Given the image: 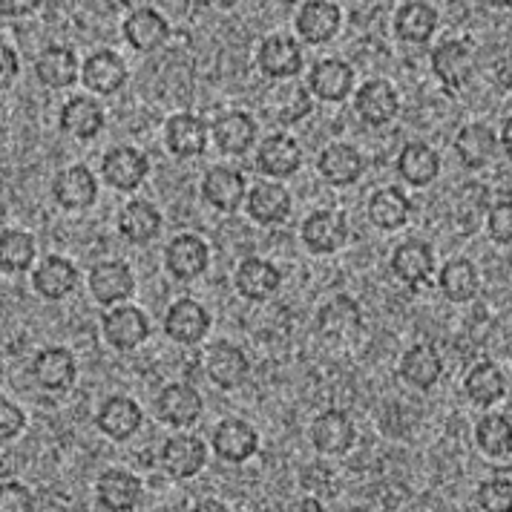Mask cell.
Masks as SVG:
<instances>
[{
  "label": "cell",
  "instance_id": "b9f144b4",
  "mask_svg": "<svg viewBox=\"0 0 512 512\" xmlns=\"http://www.w3.org/2000/svg\"><path fill=\"white\" fill-rule=\"evenodd\" d=\"M38 256V245L35 236L26 231H9L0 233V271L3 274H24L35 265Z\"/></svg>",
  "mask_w": 512,
  "mask_h": 512
},
{
  "label": "cell",
  "instance_id": "74e56055",
  "mask_svg": "<svg viewBox=\"0 0 512 512\" xmlns=\"http://www.w3.org/2000/svg\"><path fill=\"white\" fill-rule=\"evenodd\" d=\"M464 395L472 406L489 409L507 395V374L501 372L492 360H481L466 372Z\"/></svg>",
  "mask_w": 512,
  "mask_h": 512
},
{
  "label": "cell",
  "instance_id": "7402d4cb",
  "mask_svg": "<svg viewBox=\"0 0 512 512\" xmlns=\"http://www.w3.org/2000/svg\"><path fill=\"white\" fill-rule=\"evenodd\" d=\"M233 285H236L239 297H245L251 303H265V300H271L280 291L282 274L274 262H268L262 256H245L236 265Z\"/></svg>",
  "mask_w": 512,
  "mask_h": 512
},
{
  "label": "cell",
  "instance_id": "816d5d0a",
  "mask_svg": "<svg viewBox=\"0 0 512 512\" xmlns=\"http://www.w3.org/2000/svg\"><path fill=\"white\" fill-rule=\"evenodd\" d=\"M498 144L504 147V153L510 156V144H512V118H504V130L498 136Z\"/></svg>",
  "mask_w": 512,
  "mask_h": 512
},
{
  "label": "cell",
  "instance_id": "4dcf8cb0",
  "mask_svg": "<svg viewBox=\"0 0 512 512\" xmlns=\"http://www.w3.org/2000/svg\"><path fill=\"white\" fill-rule=\"evenodd\" d=\"M95 501L101 510L130 512L139 507L141 481L127 469H104L95 481Z\"/></svg>",
  "mask_w": 512,
  "mask_h": 512
},
{
  "label": "cell",
  "instance_id": "e0dca14e",
  "mask_svg": "<svg viewBox=\"0 0 512 512\" xmlns=\"http://www.w3.org/2000/svg\"><path fill=\"white\" fill-rule=\"evenodd\" d=\"M210 144L208 121L196 113H176L164 124V147L176 159H199Z\"/></svg>",
  "mask_w": 512,
  "mask_h": 512
},
{
  "label": "cell",
  "instance_id": "5bb4252c",
  "mask_svg": "<svg viewBox=\"0 0 512 512\" xmlns=\"http://www.w3.org/2000/svg\"><path fill=\"white\" fill-rule=\"evenodd\" d=\"M210 446H213L219 461H225V464H245V461L254 458L256 449H259V435H256V429L248 420L225 418L213 426Z\"/></svg>",
  "mask_w": 512,
  "mask_h": 512
},
{
  "label": "cell",
  "instance_id": "8992f818",
  "mask_svg": "<svg viewBox=\"0 0 512 512\" xmlns=\"http://www.w3.org/2000/svg\"><path fill=\"white\" fill-rule=\"evenodd\" d=\"M90 297L95 303L110 308V305L124 303L136 294V277L133 268L124 259H101L90 268Z\"/></svg>",
  "mask_w": 512,
  "mask_h": 512
},
{
  "label": "cell",
  "instance_id": "6f0895ef",
  "mask_svg": "<svg viewBox=\"0 0 512 512\" xmlns=\"http://www.w3.org/2000/svg\"><path fill=\"white\" fill-rule=\"evenodd\" d=\"M3 21H6V18H3V12H0V26H3Z\"/></svg>",
  "mask_w": 512,
  "mask_h": 512
},
{
  "label": "cell",
  "instance_id": "7dc6e473",
  "mask_svg": "<svg viewBox=\"0 0 512 512\" xmlns=\"http://www.w3.org/2000/svg\"><path fill=\"white\" fill-rule=\"evenodd\" d=\"M35 510V495L21 481H0V512Z\"/></svg>",
  "mask_w": 512,
  "mask_h": 512
},
{
  "label": "cell",
  "instance_id": "d6a6232c",
  "mask_svg": "<svg viewBox=\"0 0 512 512\" xmlns=\"http://www.w3.org/2000/svg\"><path fill=\"white\" fill-rule=\"evenodd\" d=\"M311 446L320 455H346L354 441H357V429L346 412L340 409H328L323 415H317L311 423Z\"/></svg>",
  "mask_w": 512,
  "mask_h": 512
},
{
  "label": "cell",
  "instance_id": "30bf717a",
  "mask_svg": "<svg viewBox=\"0 0 512 512\" xmlns=\"http://www.w3.org/2000/svg\"><path fill=\"white\" fill-rule=\"evenodd\" d=\"M354 113L366 127H386L400 113V95L386 78H369L360 90H354Z\"/></svg>",
  "mask_w": 512,
  "mask_h": 512
},
{
  "label": "cell",
  "instance_id": "7bdbcfd3",
  "mask_svg": "<svg viewBox=\"0 0 512 512\" xmlns=\"http://www.w3.org/2000/svg\"><path fill=\"white\" fill-rule=\"evenodd\" d=\"M475 443L489 458H510L512 455V423L510 415H484L475 426Z\"/></svg>",
  "mask_w": 512,
  "mask_h": 512
},
{
  "label": "cell",
  "instance_id": "2e32d148",
  "mask_svg": "<svg viewBox=\"0 0 512 512\" xmlns=\"http://www.w3.org/2000/svg\"><path fill=\"white\" fill-rule=\"evenodd\" d=\"M317 173L331 187H351L366 173L363 153L349 141H331L317 156Z\"/></svg>",
  "mask_w": 512,
  "mask_h": 512
},
{
  "label": "cell",
  "instance_id": "9c48e42d",
  "mask_svg": "<svg viewBox=\"0 0 512 512\" xmlns=\"http://www.w3.org/2000/svg\"><path fill=\"white\" fill-rule=\"evenodd\" d=\"M159 464H162V469L170 478L190 481L208 464V446H205V441L199 435L179 432V435L164 441L162 452H159Z\"/></svg>",
  "mask_w": 512,
  "mask_h": 512
},
{
  "label": "cell",
  "instance_id": "83f0119b",
  "mask_svg": "<svg viewBox=\"0 0 512 512\" xmlns=\"http://www.w3.org/2000/svg\"><path fill=\"white\" fill-rule=\"evenodd\" d=\"M205 372H208L213 386L233 392V389L248 383L251 360H248L245 351L233 346V343H216V346H210L208 357H205Z\"/></svg>",
  "mask_w": 512,
  "mask_h": 512
},
{
  "label": "cell",
  "instance_id": "4fadbf2b",
  "mask_svg": "<svg viewBox=\"0 0 512 512\" xmlns=\"http://www.w3.org/2000/svg\"><path fill=\"white\" fill-rule=\"evenodd\" d=\"M156 415L173 429H190L205 415V397L190 383H167L156 397Z\"/></svg>",
  "mask_w": 512,
  "mask_h": 512
},
{
  "label": "cell",
  "instance_id": "1f68e13d",
  "mask_svg": "<svg viewBox=\"0 0 512 512\" xmlns=\"http://www.w3.org/2000/svg\"><path fill=\"white\" fill-rule=\"evenodd\" d=\"M107 124L104 107L95 95H72L61 107V130L75 141H93Z\"/></svg>",
  "mask_w": 512,
  "mask_h": 512
},
{
  "label": "cell",
  "instance_id": "d4e9b609",
  "mask_svg": "<svg viewBox=\"0 0 512 512\" xmlns=\"http://www.w3.org/2000/svg\"><path fill=\"white\" fill-rule=\"evenodd\" d=\"M308 93L326 104H343L354 93V70L343 58H323L308 72Z\"/></svg>",
  "mask_w": 512,
  "mask_h": 512
},
{
  "label": "cell",
  "instance_id": "e575fe53",
  "mask_svg": "<svg viewBox=\"0 0 512 512\" xmlns=\"http://www.w3.org/2000/svg\"><path fill=\"white\" fill-rule=\"evenodd\" d=\"M397 176L412 187L435 185V179L441 176V156L435 153V147H429L426 141H409L400 147L395 159Z\"/></svg>",
  "mask_w": 512,
  "mask_h": 512
},
{
  "label": "cell",
  "instance_id": "f546056e",
  "mask_svg": "<svg viewBox=\"0 0 512 512\" xmlns=\"http://www.w3.org/2000/svg\"><path fill=\"white\" fill-rule=\"evenodd\" d=\"M162 222V213H159V208L153 202H147V199H130L124 208L118 210L116 228L124 242H130L136 248H144V245H150V242L159 239Z\"/></svg>",
  "mask_w": 512,
  "mask_h": 512
},
{
  "label": "cell",
  "instance_id": "cb8c5ba5",
  "mask_svg": "<svg viewBox=\"0 0 512 512\" xmlns=\"http://www.w3.org/2000/svg\"><path fill=\"white\" fill-rule=\"evenodd\" d=\"M32 377L44 392H70L78 377V360L64 346H47L32 360Z\"/></svg>",
  "mask_w": 512,
  "mask_h": 512
},
{
  "label": "cell",
  "instance_id": "603a6c76",
  "mask_svg": "<svg viewBox=\"0 0 512 512\" xmlns=\"http://www.w3.org/2000/svg\"><path fill=\"white\" fill-rule=\"evenodd\" d=\"M259 139V124L251 113L245 110H231L213 121L210 127V141L219 147L225 156H245Z\"/></svg>",
  "mask_w": 512,
  "mask_h": 512
},
{
  "label": "cell",
  "instance_id": "ffe728a7",
  "mask_svg": "<svg viewBox=\"0 0 512 512\" xmlns=\"http://www.w3.org/2000/svg\"><path fill=\"white\" fill-rule=\"evenodd\" d=\"M245 213L254 219L256 225H265V228H274V225H282L291 210H294V202H291V193L288 187L268 179V182H259L248 193H245V202H242Z\"/></svg>",
  "mask_w": 512,
  "mask_h": 512
},
{
  "label": "cell",
  "instance_id": "44dd1931",
  "mask_svg": "<svg viewBox=\"0 0 512 512\" xmlns=\"http://www.w3.org/2000/svg\"><path fill=\"white\" fill-rule=\"evenodd\" d=\"M202 199L219 213H236L245 202L248 182L239 170H233L228 164H216L202 176Z\"/></svg>",
  "mask_w": 512,
  "mask_h": 512
},
{
  "label": "cell",
  "instance_id": "9a60e30c",
  "mask_svg": "<svg viewBox=\"0 0 512 512\" xmlns=\"http://www.w3.org/2000/svg\"><path fill=\"white\" fill-rule=\"evenodd\" d=\"M78 78H81V84L87 87L90 95H113L124 90V84L130 81V70H127V61L118 52L98 49L81 64Z\"/></svg>",
  "mask_w": 512,
  "mask_h": 512
},
{
  "label": "cell",
  "instance_id": "f5cc1de1",
  "mask_svg": "<svg viewBox=\"0 0 512 512\" xmlns=\"http://www.w3.org/2000/svg\"><path fill=\"white\" fill-rule=\"evenodd\" d=\"M202 6H208V9H219V12H228V9H233L239 0H199Z\"/></svg>",
  "mask_w": 512,
  "mask_h": 512
},
{
  "label": "cell",
  "instance_id": "ba28073f",
  "mask_svg": "<svg viewBox=\"0 0 512 512\" xmlns=\"http://www.w3.org/2000/svg\"><path fill=\"white\" fill-rule=\"evenodd\" d=\"M256 67L271 81H294L305 67L303 47L291 35H268L256 49Z\"/></svg>",
  "mask_w": 512,
  "mask_h": 512
},
{
  "label": "cell",
  "instance_id": "d6986e66",
  "mask_svg": "<svg viewBox=\"0 0 512 512\" xmlns=\"http://www.w3.org/2000/svg\"><path fill=\"white\" fill-rule=\"evenodd\" d=\"M141 423H144V412H141L139 403L127 395L107 397V400L98 406V412H95V426H98V432L116 443L136 438Z\"/></svg>",
  "mask_w": 512,
  "mask_h": 512
},
{
  "label": "cell",
  "instance_id": "c3c4849f",
  "mask_svg": "<svg viewBox=\"0 0 512 512\" xmlns=\"http://www.w3.org/2000/svg\"><path fill=\"white\" fill-rule=\"evenodd\" d=\"M24 426H26L24 409H21L18 403L6 400V397H0V443L15 441V438L24 432Z\"/></svg>",
  "mask_w": 512,
  "mask_h": 512
},
{
  "label": "cell",
  "instance_id": "7a4b0ae2",
  "mask_svg": "<svg viewBox=\"0 0 512 512\" xmlns=\"http://www.w3.org/2000/svg\"><path fill=\"white\" fill-rule=\"evenodd\" d=\"M101 334L116 351H136L150 340V317L136 305H110L101 317Z\"/></svg>",
  "mask_w": 512,
  "mask_h": 512
},
{
  "label": "cell",
  "instance_id": "8fae6325",
  "mask_svg": "<svg viewBox=\"0 0 512 512\" xmlns=\"http://www.w3.org/2000/svg\"><path fill=\"white\" fill-rule=\"evenodd\" d=\"M303 167V147L288 133H271L268 139L259 141L256 147V170L265 179H291Z\"/></svg>",
  "mask_w": 512,
  "mask_h": 512
},
{
  "label": "cell",
  "instance_id": "f6af8a7d",
  "mask_svg": "<svg viewBox=\"0 0 512 512\" xmlns=\"http://www.w3.org/2000/svg\"><path fill=\"white\" fill-rule=\"evenodd\" d=\"M510 498H512L510 478H489V481H484V484L478 487V504H481V510H489V512L507 510V507H510Z\"/></svg>",
  "mask_w": 512,
  "mask_h": 512
},
{
  "label": "cell",
  "instance_id": "5b68a950",
  "mask_svg": "<svg viewBox=\"0 0 512 512\" xmlns=\"http://www.w3.org/2000/svg\"><path fill=\"white\" fill-rule=\"evenodd\" d=\"M432 72L443 84V90L458 93L478 72V52L469 41H443L432 52Z\"/></svg>",
  "mask_w": 512,
  "mask_h": 512
},
{
  "label": "cell",
  "instance_id": "ab89813d",
  "mask_svg": "<svg viewBox=\"0 0 512 512\" xmlns=\"http://www.w3.org/2000/svg\"><path fill=\"white\" fill-rule=\"evenodd\" d=\"M441 374V354H438L435 346H429V343H418V346H412V349L400 357V377L412 389H420V392L432 389L441 380Z\"/></svg>",
  "mask_w": 512,
  "mask_h": 512
},
{
  "label": "cell",
  "instance_id": "f1b7e54d",
  "mask_svg": "<svg viewBox=\"0 0 512 512\" xmlns=\"http://www.w3.org/2000/svg\"><path fill=\"white\" fill-rule=\"evenodd\" d=\"M438 9L426 0H406L400 3L392 18V26H395V35L403 41V44H412V47H423L435 38L438 32Z\"/></svg>",
  "mask_w": 512,
  "mask_h": 512
},
{
  "label": "cell",
  "instance_id": "f35d334b",
  "mask_svg": "<svg viewBox=\"0 0 512 512\" xmlns=\"http://www.w3.org/2000/svg\"><path fill=\"white\" fill-rule=\"evenodd\" d=\"M438 288L449 303H469V300H475V294L481 288V274L472 259L452 256L438 271Z\"/></svg>",
  "mask_w": 512,
  "mask_h": 512
},
{
  "label": "cell",
  "instance_id": "7c38bea8",
  "mask_svg": "<svg viewBox=\"0 0 512 512\" xmlns=\"http://www.w3.org/2000/svg\"><path fill=\"white\" fill-rule=\"evenodd\" d=\"M389 271L397 282L420 288L435 277V248L426 239H406L392 251Z\"/></svg>",
  "mask_w": 512,
  "mask_h": 512
},
{
  "label": "cell",
  "instance_id": "db71d44e",
  "mask_svg": "<svg viewBox=\"0 0 512 512\" xmlns=\"http://www.w3.org/2000/svg\"><path fill=\"white\" fill-rule=\"evenodd\" d=\"M492 9H510V0H484Z\"/></svg>",
  "mask_w": 512,
  "mask_h": 512
},
{
  "label": "cell",
  "instance_id": "6da1fadb",
  "mask_svg": "<svg viewBox=\"0 0 512 512\" xmlns=\"http://www.w3.org/2000/svg\"><path fill=\"white\" fill-rule=\"evenodd\" d=\"M150 176V159L139 147L118 144L101 159V179L118 193H136Z\"/></svg>",
  "mask_w": 512,
  "mask_h": 512
},
{
  "label": "cell",
  "instance_id": "60d3db41",
  "mask_svg": "<svg viewBox=\"0 0 512 512\" xmlns=\"http://www.w3.org/2000/svg\"><path fill=\"white\" fill-rule=\"evenodd\" d=\"M81 64L70 47H47L35 58V78L47 90H67L78 81Z\"/></svg>",
  "mask_w": 512,
  "mask_h": 512
},
{
  "label": "cell",
  "instance_id": "8d00e7d4",
  "mask_svg": "<svg viewBox=\"0 0 512 512\" xmlns=\"http://www.w3.org/2000/svg\"><path fill=\"white\" fill-rule=\"evenodd\" d=\"M369 222L380 231H400L412 219V199L403 193V187H377L366 202Z\"/></svg>",
  "mask_w": 512,
  "mask_h": 512
},
{
  "label": "cell",
  "instance_id": "f907efd6",
  "mask_svg": "<svg viewBox=\"0 0 512 512\" xmlns=\"http://www.w3.org/2000/svg\"><path fill=\"white\" fill-rule=\"evenodd\" d=\"M44 0H0L3 18H29L41 9Z\"/></svg>",
  "mask_w": 512,
  "mask_h": 512
},
{
  "label": "cell",
  "instance_id": "4316f807",
  "mask_svg": "<svg viewBox=\"0 0 512 512\" xmlns=\"http://www.w3.org/2000/svg\"><path fill=\"white\" fill-rule=\"evenodd\" d=\"M52 199L64 210H87L98 199V182L87 164H72L55 173Z\"/></svg>",
  "mask_w": 512,
  "mask_h": 512
},
{
  "label": "cell",
  "instance_id": "d590c367",
  "mask_svg": "<svg viewBox=\"0 0 512 512\" xmlns=\"http://www.w3.org/2000/svg\"><path fill=\"white\" fill-rule=\"evenodd\" d=\"M121 32H124V41L136 49V52H153V49H159L167 44V38H170V24H167V18H164L159 9L141 6V9H133V12L127 15Z\"/></svg>",
  "mask_w": 512,
  "mask_h": 512
},
{
  "label": "cell",
  "instance_id": "ac0fdd59",
  "mask_svg": "<svg viewBox=\"0 0 512 512\" xmlns=\"http://www.w3.org/2000/svg\"><path fill=\"white\" fill-rule=\"evenodd\" d=\"M210 331L208 308L190 297H182L164 314V334L179 346H199Z\"/></svg>",
  "mask_w": 512,
  "mask_h": 512
},
{
  "label": "cell",
  "instance_id": "3957f363",
  "mask_svg": "<svg viewBox=\"0 0 512 512\" xmlns=\"http://www.w3.org/2000/svg\"><path fill=\"white\" fill-rule=\"evenodd\" d=\"M294 29L308 47H326L343 29V9L334 0H303L294 18Z\"/></svg>",
  "mask_w": 512,
  "mask_h": 512
},
{
  "label": "cell",
  "instance_id": "484cf974",
  "mask_svg": "<svg viewBox=\"0 0 512 512\" xmlns=\"http://www.w3.org/2000/svg\"><path fill=\"white\" fill-rule=\"evenodd\" d=\"M78 282H81L78 268L64 256L49 254L32 268V288H35L38 297H44L49 303L67 300L72 291L78 288Z\"/></svg>",
  "mask_w": 512,
  "mask_h": 512
},
{
  "label": "cell",
  "instance_id": "681fc988",
  "mask_svg": "<svg viewBox=\"0 0 512 512\" xmlns=\"http://www.w3.org/2000/svg\"><path fill=\"white\" fill-rule=\"evenodd\" d=\"M21 75V58L9 44H0V93H6Z\"/></svg>",
  "mask_w": 512,
  "mask_h": 512
},
{
  "label": "cell",
  "instance_id": "11a10c76",
  "mask_svg": "<svg viewBox=\"0 0 512 512\" xmlns=\"http://www.w3.org/2000/svg\"><path fill=\"white\" fill-rule=\"evenodd\" d=\"M300 510H323V507H320V501H311L308 498V501H300Z\"/></svg>",
  "mask_w": 512,
  "mask_h": 512
},
{
  "label": "cell",
  "instance_id": "277c9868",
  "mask_svg": "<svg viewBox=\"0 0 512 512\" xmlns=\"http://www.w3.org/2000/svg\"><path fill=\"white\" fill-rule=\"evenodd\" d=\"M303 245L317 256H331L346 248L349 242V219L340 210L320 208L308 213L300 225Z\"/></svg>",
  "mask_w": 512,
  "mask_h": 512
},
{
  "label": "cell",
  "instance_id": "836d02e7",
  "mask_svg": "<svg viewBox=\"0 0 512 512\" xmlns=\"http://www.w3.org/2000/svg\"><path fill=\"white\" fill-rule=\"evenodd\" d=\"M498 136L489 124L481 121H472L464 124L455 136V156L458 162L464 164L466 170H484L489 164L495 162L498 156Z\"/></svg>",
  "mask_w": 512,
  "mask_h": 512
},
{
  "label": "cell",
  "instance_id": "52a82bcc",
  "mask_svg": "<svg viewBox=\"0 0 512 512\" xmlns=\"http://www.w3.org/2000/svg\"><path fill=\"white\" fill-rule=\"evenodd\" d=\"M164 268L179 282H193L205 277L210 268L208 242L196 233H179L164 248Z\"/></svg>",
  "mask_w": 512,
  "mask_h": 512
},
{
  "label": "cell",
  "instance_id": "bcb514c9",
  "mask_svg": "<svg viewBox=\"0 0 512 512\" xmlns=\"http://www.w3.org/2000/svg\"><path fill=\"white\" fill-rule=\"evenodd\" d=\"M311 110V93L300 87V84H291V87H285L282 90V107L277 118H280L282 124H294V121H300L303 113Z\"/></svg>",
  "mask_w": 512,
  "mask_h": 512
},
{
  "label": "cell",
  "instance_id": "ee69618b",
  "mask_svg": "<svg viewBox=\"0 0 512 512\" xmlns=\"http://www.w3.org/2000/svg\"><path fill=\"white\" fill-rule=\"evenodd\" d=\"M487 233L489 239L501 248H510L512 242V202L501 199L487 208Z\"/></svg>",
  "mask_w": 512,
  "mask_h": 512
},
{
  "label": "cell",
  "instance_id": "9f6ffc18",
  "mask_svg": "<svg viewBox=\"0 0 512 512\" xmlns=\"http://www.w3.org/2000/svg\"><path fill=\"white\" fill-rule=\"evenodd\" d=\"M280 3H285V6H294V3H300V0H280Z\"/></svg>",
  "mask_w": 512,
  "mask_h": 512
}]
</instances>
